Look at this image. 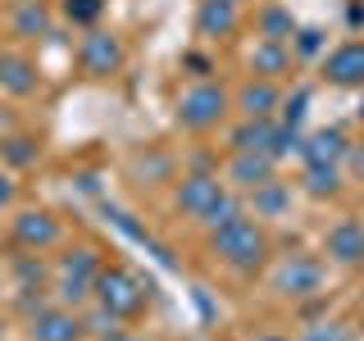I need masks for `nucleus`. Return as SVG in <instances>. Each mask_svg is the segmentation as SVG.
I'll use <instances>...</instances> for the list:
<instances>
[{"label":"nucleus","instance_id":"1","mask_svg":"<svg viewBox=\"0 0 364 341\" xmlns=\"http://www.w3.org/2000/svg\"><path fill=\"white\" fill-rule=\"evenodd\" d=\"M210 250H214V259L228 264L232 273H255V269H264V259H269V232L255 214H242V219L214 227Z\"/></svg>","mask_w":364,"mask_h":341},{"label":"nucleus","instance_id":"2","mask_svg":"<svg viewBox=\"0 0 364 341\" xmlns=\"http://www.w3.org/2000/svg\"><path fill=\"white\" fill-rule=\"evenodd\" d=\"M228 114H232V87L210 82V77L191 82V87L173 100V119H178V128H182V132H196V136L214 132V128H223Z\"/></svg>","mask_w":364,"mask_h":341},{"label":"nucleus","instance_id":"3","mask_svg":"<svg viewBox=\"0 0 364 341\" xmlns=\"http://www.w3.org/2000/svg\"><path fill=\"white\" fill-rule=\"evenodd\" d=\"M100 269H105V259H100L96 246H68L60 255V264H55V296H60V305L82 310V305L96 301Z\"/></svg>","mask_w":364,"mask_h":341},{"label":"nucleus","instance_id":"4","mask_svg":"<svg viewBox=\"0 0 364 341\" xmlns=\"http://www.w3.org/2000/svg\"><path fill=\"white\" fill-rule=\"evenodd\" d=\"M96 305H105V310H114L123 323H128V318L146 314V305H151V287H146L132 269L105 264L100 278H96Z\"/></svg>","mask_w":364,"mask_h":341},{"label":"nucleus","instance_id":"5","mask_svg":"<svg viewBox=\"0 0 364 341\" xmlns=\"http://www.w3.org/2000/svg\"><path fill=\"white\" fill-rule=\"evenodd\" d=\"M323 282H328V269L318 255H282L269 287L278 301H314V296H323Z\"/></svg>","mask_w":364,"mask_h":341},{"label":"nucleus","instance_id":"6","mask_svg":"<svg viewBox=\"0 0 364 341\" xmlns=\"http://www.w3.org/2000/svg\"><path fill=\"white\" fill-rule=\"evenodd\" d=\"M123 64H128V45H123L119 32H109V28L82 32V41H77V68H82L87 77H96V82L119 77Z\"/></svg>","mask_w":364,"mask_h":341},{"label":"nucleus","instance_id":"7","mask_svg":"<svg viewBox=\"0 0 364 341\" xmlns=\"http://www.w3.org/2000/svg\"><path fill=\"white\" fill-rule=\"evenodd\" d=\"M228 191H232V187H228V178L196 168V173H182V178L173 182V210L187 214L191 223H205V214H210L214 205L228 196Z\"/></svg>","mask_w":364,"mask_h":341},{"label":"nucleus","instance_id":"8","mask_svg":"<svg viewBox=\"0 0 364 341\" xmlns=\"http://www.w3.org/2000/svg\"><path fill=\"white\" fill-rule=\"evenodd\" d=\"M9 237H14L18 250H32V255H46V250H55L64 242V223L55 219L50 210H18L14 219H9Z\"/></svg>","mask_w":364,"mask_h":341},{"label":"nucleus","instance_id":"9","mask_svg":"<svg viewBox=\"0 0 364 341\" xmlns=\"http://www.w3.org/2000/svg\"><path fill=\"white\" fill-rule=\"evenodd\" d=\"M87 323L68 305H41L37 314H28V341H82Z\"/></svg>","mask_w":364,"mask_h":341},{"label":"nucleus","instance_id":"10","mask_svg":"<svg viewBox=\"0 0 364 341\" xmlns=\"http://www.w3.org/2000/svg\"><path fill=\"white\" fill-rule=\"evenodd\" d=\"M55 14H60V9H55L50 0H14L9 14H5V28H9L14 41H41V37L55 32Z\"/></svg>","mask_w":364,"mask_h":341},{"label":"nucleus","instance_id":"11","mask_svg":"<svg viewBox=\"0 0 364 341\" xmlns=\"http://www.w3.org/2000/svg\"><path fill=\"white\" fill-rule=\"evenodd\" d=\"M323 82L341 91H364V41H341L323 55Z\"/></svg>","mask_w":364,"mask_h":341},{"label":"nucleus","instance_id":"12","mask_svg":"<svg viewBox=\"0 0 364 341\" xmlns=\"http://www.w3.org/2000/svg\"><path fill=\"white\" fill-rule=\"evenodd\" d=\"M232 109L237 119H278L282 87L269 82V77H246L242 87H232Z\"/></svg>","mask_w":364,"mask_h":341},{"label":"nucleus","instance_id":"13","mask_svg":"<svg viewBox=\"0 0 364 341\" xmlns=\"http://www.w3.org/2000/svg\"><path fill=\"white\" fill-rule=\"evenodd\" d=\"M0 91L9 100H32L41 91V68L23 50H0Z\"/></svg>","mask_w":364,"mask_h":341},{"label":"nucleus","instance_id":"14","mask_svg":"<svg viewBox=\"0 0 364 341\" xmlns=\"http://www.w3.org/2000/svg\"><path fill=\"white\" fill-rule=\"evenodd\" d=\"M323 255L341 269H364V223L360 219H337L323 232Z\"/></svg>","mask_w":364,"mask_h":341},{"label":"nucleus","instance_id":"15","mask_svg":"<svg viewBox=\"0 0 364 341\" xmlns=\"http://www.w3.org/2000/svg\"><path fill=\"white\" fill-rule=\"evenodd\" d=\"M291 64H296L291 41H255L250 55H246L250 77H269V82H282V77L291 73Z\"/></svg>","mask_w":364,"mask_h":341},{"label":"nucleus","instance_id":"16","mask_svg":"<svg viewBox=\"0 0 364 341\" xmlns=\"http://www.w3.org/2000/svg\"><path fill=\"white\" fill-rule=\"evenodd\" d=\"M223 178H228V187H237V191H255V187H264V182L278 178V159H269V155H232L228 159V168H223Z\"/></svg>","mask_w":364,"mask_h":341},{"label":"nucleus","instance_id":"17","mask_svg":"<svg viewBox=\"0 0 364 341\" xmlns=\"http://www.w3.org/2000/svg\"><path fill=\"white\" fill-rule=\"evenodd\" d=\"M242 28V5H228V0H200L196 9V32L205 41H228Z\"/></svg>","mask_w":364,"mask_h":341},{"label":"nucleus","instance_id":"18","mask_svg":"<svg viewBox=\"0 0 364 341\" xmlns=\"http://www.w3.org/2000/svg\"><path fill=\"white\" fill-rule=\"evenodd\" d=\"M350 155V136H346V128H318V132H310L305 136V146H301V159L305 164H341V159Z\"/></svg>","mask_w":364,"mask_h":341},{"label":"nucleus","instance_id":"19","mask_svg":"<svg viewBox=\"0 0 364 341\" xmlns=\"http://www.w3.org/2000/svg\"><path fill=\"white\" fill-rule=\"evenodd\" d=\"M255 37H259V41H291V37H296L291 9L278 5V0H264V5L255 9Z\"/></svg>","mask_w":364,"mask_h":341},{"label":"nucleus","instance_id":"20","mask_svg":"<svg viewBox=\"0 0 364 341\" xmlns=\"http://www.w3.org/2000/svg\"><path fill=\"white\" fill-rule=\"evenodd\" d=\"M37 159H41V141L32 132H9V136H0V164L14 173V168H37Z\"/></svg>","mask_w":364,"mask_h":341},{"label":"nucleus","instance_id":"21","mask_svg":"<svg viewBox=\"0 0 364 341\" xmlns=\"http://www.w3.org/2000/svg\"><path fill=\"white\" fill-rule=\"evenodd\" d=\"M341 164H305V173H301V191L305 196H314V200H333L341 196Z\"/></svg>","mask_w":364,"mask_h":341},{"label":"nucleus","instance_id":"22","mask_svg":"<svg viewBox=\"0 0 364 341\" xmlns=\"http://www.w3.org/2000/svg\"><path fill=\"white\" fill-rule=\"evenodd\" d=\"M250 210H255V219H278V214L291 210V182H264V187L250 191Z\"/></svg>","mask_w":364,"mask_h":341},{"label":"nucleus","instance_id":"23","mask_svg":"<svg viewBox=\"0 0 364 341\" xmlns=\"http://www.w3.org/2000/svg\"><path fill=\"white\" fill-rule=\"evenodd\" d=\"M60 18L73 23V28H100V18H105V0H60Z\"/></svg>","mask_w":364,"mask_h":341},{"label":"nucleus","instance_id":"24","mask_svg":"<svg viewBox=\"0 0 364 341\" xmlns=\"http://www.w3.org/2000/svg\"><path fill=\"white\" fill-rule=\"evenodd\" d=\"M242 214H246V200L242 196H237V191H228V196L219 200V205H214V210L210 214H205V232H214V227H223V223H232V219H242Z\"/></svg>","mask_w":364,"mask_h":341},{"label":"nucleus","instance_id":"25","mask_svg":"<svg viewBox=\"0 0 364 341\" xmlns=\"http://www.w3.org/2000/svg\"><path fill=\"white\" fill-rule=\"evenodd\" d=\"M305 114H310V91H291V96H282V109H278V123H287V128H301Z\"/></svg>","mask_w":364,"mask_h":341},{"label":"nucleus","instance_id":"26","mask_svg":"<svg viewBox=\"0 0 364 341\" xmlns=\"http://www.w3.org/2000/svg\"><path fill=\"white\" fill-rule=\"evenodd\" d=\"M82 323H87V332H91V337H109V332H119V328H123V318L114 314V310H105V305L91 301V310H87Z\"/></svg>","mask_w":364,"mask_h":341},{"label":"nucleus","instance_id":"27","mask_svg":"<svg viewBox=\"0 0 364 341\" xmlns=\"http://www.w3.org/2000/svg\"><path fill=\"white\" fill-rule=\"evenodd\" d=\"M301 341H355V328L337 323V318H323V323L305 328V332H301Z\"/></svg>","mask_w":364,"mask_h":341},{"label":"nucleus","instance_id":"28","mask_svg":"<svg viewBox=\"0 0 364 341\" xmlns=\"http://www.w3.org/2000/svg\"><path fill=\"white\" fill-rule=\"evenodd\" d=\"M323 32L318 28H296V37H291V50H296V60H314L318 50H323Z\"/></svg>","mask_w":364,"mask_h":341},{"label":"nucleus","instance_id":"29","mask_svg":"<svg viewBox=\"0 0 364 341\" xmlns=\"http://www.w3.org/2000/svg\"><path fill=\"white\" fill-rule=\"evenodd\" d=\"M18 200V187H14V173L9 168H0V210H9V205Z\"/></svg>","mask_w":364,"mask_h":341},{"label":"nucleus","instance_id":"30","mask_svg":"<svg viewBox=\"0 0 364 341\" xmlns=\"http://www.w3.org/2000/svg\"><path fill=\"white\" fill-rule=\"evenodd\" d=\"M100 341H141V337L128 332V328H119V332H109V337H100Z\"/></svg>","mask_w":364,"mask_h":341},{"label":"nucleus","instance_id":"31","mask_svg":"<svg viewBox=\"0 0 364 341\" xmlns=\"http://www.w3.org/2000/svg\"><path fill=\"white\" fill-rule=\"evenodd\" d=\"M355 119L364 123V91H360V105H355Z\"/></svg>","mask_w":364,"mask_h":341},{"label":"nucleus","instance_id":"32","mask_svg":"<svg viewBox=\"0 0 364 341\" xmlns=\"http://www.w3.org/2000/svg\"><path fill=\"white\" fill-rule=\"evenodd\" d=\"M0 341H5V314H0Z\"/></svg>","mask_w":364,"mask_h":341},{"label":"nucleus","instance_id":"33","mask_svg":"<svg viewBox=\"0 0 364 341\" xmlns=\"http://www.w3.org/2000/svg\"><path fill=\"white\" fill-rule=\"evenodd\" d=\"M228 5H246V0H228Z\"/></svg>","mask_w":364,"mask_h":341},{"label":"nucleus","instance_id":"34","mask_svg":"<svg viewBox=\"0 0 364 341\" xmlns=\"http://www.w3.org/2000/svg\"><path fill=\"white\" fill-rule=\"evenodd\" d=\"M360 332H364V318H360Z\"/></svg>","mask_w":364,"mask_h":341}]
</instances>
